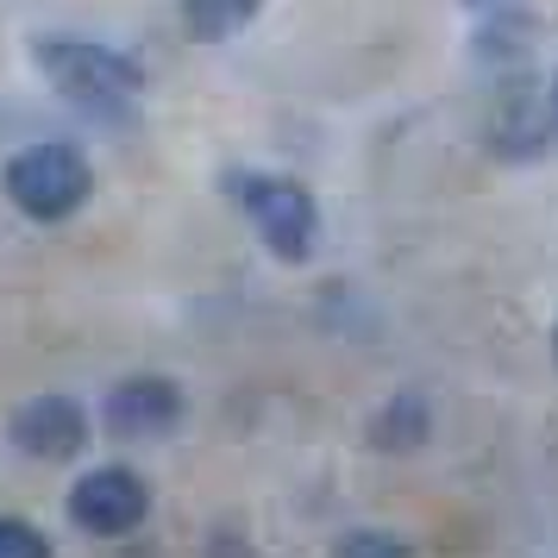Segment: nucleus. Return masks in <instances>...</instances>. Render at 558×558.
Listing matches in <instances>:
<instances>
[{
  "instance_id": "obj_1",
  "label": "nucleus",
  "mask_w": 558,
  "mask_h": 558,
  "mask_svg": "<svg viewBox=\"0 0 558 558\" xmlns=\"http://www.w3.org/2000/svg\"><path fill=\"white\" fill-rule=\"evenodd\" d=\"M32 57H38V70L51 76V88L63 101H76L82 113H101V120L132 113L138 88H145L138 63L120 51H107V45H95V38H38Z\"/></svg>"
},
{
  "instance_id": "obj_11",
  "label": "nucleus",
  "mask_w": 558,
  "mask_h": 558,
  "mask_svg": "<svg viewBox=\"0 0 558 558\" xmlns=\"http://www.w3.org/2000/svg\"><path fill=\"white\" fill-rule=\"evenodd\" d=\"M553 120H558V82H553Z\"/></svg>"
},
{
  "instance_id": "obj_8",
  "label": "nucleus",
  "mask_w": 558,
  "mask_h": 558,
  "mask_svg": "<svg viewBox=\"0 0 558 558\" xmlns=\"http://www.w3.org/2000/svg\"><path fill=\"white\" fill-rule=\"evenodd\" d=\"M383 452H414L421 439H427V408L414 402V396H396V402L377 414V427H371Z\"/></svg>"
},
{
  "instance_id": "obj_7",
  "label": "nucleus",
  "mask_w": 558,
  "mask_h": 558,
  "mask_svg": "<svg viewBox=\"0 0 558 558\" xmlns=\"http://www.w3.org/2000/svg\"><path fill=\"white\" fill-rule=\"evenodd\" d=\"M257 7H264V0H182V20H189L195 38L214 45V38H232L239 26H252Z\"/></svg>"
},
{
  "instance_id": "obj_10",
  "label": "nucleus",
  "mask_w": 558,
  "mask_h": 558,
  "mask_svg": "<svg viewBox=\"0 0 558 558\" xmlns=\"http://www.w3.org/2000/svg\"><path fill=\"white\" fill-rule=\"evenodd\" d=\"M332 558H408V546L389 539V533H345V539L332 546Z\"/></svg>"
},
{
  "instance_id": "obj_12",
  "label": "nucleus",
  "mask_w": 558,
  "mask_h": 558,
  "mask_svg": "<svg viewBox=\"0 0 558 558\" xmlns=\"http://www.w3.org/2000/svg\"><path fill=\"white\" fill-rule=\"evenodd\" d=\"M464 7H496V0H464Z\"/></svg>"
},
{
  "instance_id": "obj_4",
  "label": "nucleus",
  "mask_w": 558,
  "mask_h": 558,
  "mask_svg": "<svg viewBox=\"0 0 558 558\" xmlns=\"http://www.w3.org/2000/svg\"><path fill=\"white\" fill-rule=\"evenodd\" d=\"M70 514H76L82 533H95V539H120L132 533L145 514H151V489L120 471V464H101V471H88L76 483V496H70Z\"/></svg>"
},
{
  "instance_id": "obj_2",
  "label": "nucleus",
  "mask_w": 558,
  "mask_h": 558,
  "mask_svg": "<svg viewBox=\"0 0 558 558\" xmlns=\"http://www.w3.org/2000/svg\"><path fill=\"white\" fill-rule=\"evenodd\" d=\"M0 189H7V202L20 207L26 220H70L82 202H88V157L76 145H26V151L7 157V170H0Z\"/></svg>"
},
{
  "instance_id": "obj_9",
  "label": "nucleus",
  "mask_w": 558,
  "mask_h": 558,
  "mask_svg": "<svg viewBox=\"0 0 558 558\" xmlns=\"http://www.w3.org/2000/svg\"><path fill=\"white\" fill-rule=\"evenodd\" d=\"M0 558H51V539L26 521H0Z\"/></svg>"
},
{
  "instance_id": "obj_3",
  "label": "nucleus",
  "mask_w": 558,
  "mask_h": 558,
  "mask_svg": "<svg viewBox=\"0 0 558 558\" xmlns=\"http://www.w3.org/2000/svg\"><path fill=\"white\" fill-rule=\"evenodd\" d=\"M232 195L239 207L252 214V227L264 232V245L289 264H302L314 252V239H320V214H314V195H307L302 182L289 177H232Z\"/></svg>"
},
{
  "instance_id": "obj_5",
  "label": "nucleus",
  "mask_w": 558,
  "mask_h": 558,
  "mask_svg": "<svg viewBox=\"0 0 558 558\" xmlns=\"http://www.w3.org/2000/svg\"><path fill=\"white\" fill-rule=\"evenodd\" d=\"M7 439L20 446L26 458H76L88 446V414H82L70 396H32V402L13 408V421H7Z\"/></svg>"
},
{
  "instance_id": "obj_6",
  "label": "nucleus",
  "mask_w": 558,
  "mask_h": 558,
  "mask_svg": "<svg viewBox=\"0 0 558 558\" xmlns=\"http://www.w3.org/2000/svg\"><path fill=\"white\" fill-rule=\"evenodd\" d=\"M182 421V389L170 377H126L107 396V433L113 439H157Z\"/></svg>"
}]
</instances>
